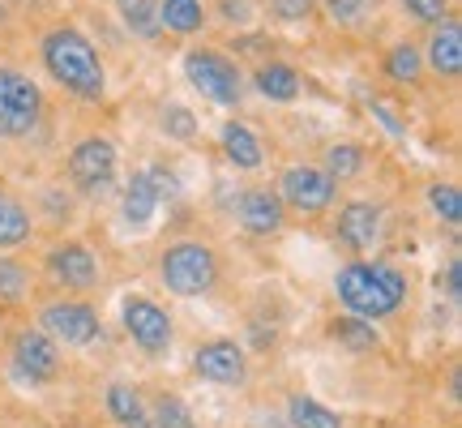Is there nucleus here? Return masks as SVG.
<instances>
[{
  "instance_id": "1",
  "label": "nucleus",
  "mask_w": 462,
  "mask_h": 428,
  "mask_svg": "<svg viewBox=\"0 0 462 428\" xmlns=\"http://www.w3.org/2000/svg\"><path fill=\"white\" fill-rule=\"evenodd\" d=\"M39 60H43L51 82L69 90L73 99L99 103L107 95V65H103L99 48L90 43V34L78 26H69V22L51 26L39 39Z\"/></svg>"
},
{
  "instance_id": "15",
  "label": "nucleus",
  "mask_w": 462,
  "mask_h": 428,
  "mask_svg": "<svg viewBox=\"0 0 462 428\" xmlns=\"http://www.w3.org/2000/svg\"><path fill=\"white\" fill-rule=\"evenodd\" d=\"M236 223L253 240H270L287 223V206L279 201V193L270 184H248V189H240V198H236Z\"/></svg>"
},
{
  "instance_id": "3",
  "label": "nucleus",
  "mask_w": 462,
  "mask_h": 428,
  "mask_svg": "<svg viewBox=\"0 0 462 428\" xmlns=\"http://www.w3.org/2000/svg\"><path fill=\"white\" fill-rule=\"evenodd\" d=\"M159 283L176 300H201L215 292L218 283V253L198 236L171 240L159 257Z\"/></svg>"
},
{
  "instance_id": "4",
  "label": "nucleus",
  "mask_w": 462,
  "mask_h": 428,
  "mask_svg": "<svg viewBox=\"0 0 462 428\" xmlns=\"http://www.w3.org/2000/svg\"><path fill=\"white\" fill-rule=\"evenodd\" d=\"M180 69L189 86L198 90L206 103H218V107H240L245 103V90H248V73L227 51L218 48H189L180 56Z\"/></svg>"
},
{
  "instance_id": "30",
  "label": "nucleus",
  "mask_w": 462,
  "mask_h": 428,
  "mask_svg": "<svg viewBox=\"0 0 462 428\" xmlns=\"http://www.w3.org/2000/svg\"><path fill=\"white\" fill-rule=\"evenodd\" d=\"M159 129H163L171 142H193L201 133V125H198V112H189L184 103H167L163 112H159Z\"/></svg>"
},
{
  "instance_id": "17",
  "label": "nucleus",
  "mask_w": 462,
  "mask_h": 428,
  "mask_svg": "<svg viewBox=\"0 0 462 428\" xmlns=\"http://www.w3.org/2000/svg\"><path fill=\"white\" fill-rule=\"evenodd\" d=\"M218 146H223V159H227L236 172H262L265 167V146L257 129L245 125V120H227L218 129Z\"/></svg>"
},
{
  "instance_id": "5",
  "label": "nucleus",
  "mask_w": 462,
  "mask_h": 428,
  "mask_svg": "<svg viewBox=\"0 0 462 428\" xmlns=\"http://www.w3.org/2000/svg\"><path fill=\"white\" fill-rule=\"evenodd\" d=\"M43 120V90L31 73L0 65V142L31 137Z\"/></svg>"
},
{
  "instance_id": "22",
  "label": "nucleus",
  "mask_w": 462,
  "mask_h": 428,
  "mask_svg": "<svg viewBox=\"0 0 462 428\" xmlns=\"http://www.w3.org/2000/svg\"><path fill=\"white\" fill-rule=\"evenodd\" d=\"M206 0H159V26L163 34H201L206 31Z\"/></svg>"
},
{
  "instance_id": "37",
  "label": "nucleus",
  "mask_w": 462,
  "mask_h": 428,
  "mask_svg": "<svg viewBox=\"0 0 462 428\" xmlns=\"http://www.w3.org/2000/svg\"><path fill=\"white\" fill-rule=\"evenodd\" d=\"M129 428H154V424H150V415H142V420H133Z\"/></svg>"
},
{
  "instance_id": "27",
  "label": "nucleus",
  "mask_w": 462,
  "mask_h": 428,
  "mask_svg": "<svg viewBox=\"0 0 462 428\" xmlns=\"http://www.w3.org/2000/svg\"><path fill=\"white\" fill-rule=\"evenodd\" d=\"M31 265L14 253H0V300L5 304H17V300L31 296Z\"/></svg>"
},
{
  "instance_id": "32",
  "label": "nucleus",
  "mask_w": 462,
  "mask_h": 428,
  "mask_svg": "<svg viewBox=\"0 0 462 428\" xmlns=\"http://www.w3.org/2000/svg\"><path fill=\"white\" fill-rule=\"evenodd\" d=\"M398 9H402V17L407 22H415V26H437V22H446L454 9H449V0H398Z\"/></svg>"
},
{
  "instance_id": "25",
  "label": "nucleus",
  "mask_w": 462,
  "mask_h": 428,
  "mask_svg": "<svg viewBox=\"0 0 462 428\" xmlns=\"http://www.w3.org/2000/svg\"><path fill=\"white\" fill-rule=\"evenodd\" d=\"M287 420H291V428H343V415L309 395L287 398Z\"/></svg>"
},
{
  "instance_id": "21",
  "label": "nucleus",
  "mask_w": 462,
  "mask_h": 428,
  "mask_svg": "<svg viewBox=\"0 0 462 428\" xmlns=\"http://www.w3.org/2000/svg\"><path fill=\"white\" fill-rule=\"evenodd\" d=\"M381 73L390 78L394 86H420L424 82V51H420V43H411V39H398V43H390V51H385V60H381Z\"/></svg>"
},
{
  "instance_id": "9",
  "label": "nucleus",
  "mask_w": 462,
  "mask_h": 428,
  "mask_svg": "<svg viewBox=\"0 0 462 428\" xmlns=\"http://www.w3.org/2000/svg\"><path fill=\"white\" fill-rule=\"evenodd\" d=\"M279 201L296 214H330L338 201V184L317 163H291L279 172Z\"/></svg>"
},
{
  "instance_id": "26",
  "label": "nucleus",
  "mask_w": 462,
  "mask_h": 428,
  "mask_svg": "<svg viewBox=\"0 0 462 428\" xmlns=\"http://www.w3.org/2000/svg\"><path fill=\"white\" fill-rule=\"evenodd\" d=\"M120 17L142 43H154L163 39V26H159V0H125L120 5Z\"/></svg>"
},
{
  "instance_id": "24",
  "label": "nucleus",
  "mask_w": 462,
  "mask_h": 428,
  "mask_svg": "<svg viewBox=\"0 0 462 428\" xmlns=\"http://www.w3.org/2000/svg\"><path fill=\"white\" fill-rule=\"evenodd\" d=\"M103 407H107V415H112L120 428H129L133 420L146 415V398H142V390L129 386V381H112L107 395H103Z\"/></svg>"
},
{
  "instance_id": "11",
  "label": "nucleus",
  "mask_w": 462,
  "mask_h": 428,
  "mask_svg": "<svg viewBox=\"0 0 462 428\" xmlns=\"http://www.w3.org/2000/svg\"><path fill=\"white\" fill-rule=\"evenodd\" d=\"M43 270L65 292H95L99 287V257L86 240H56L43 253Z\"/></svg>"
},
{
  "instance_id": "36",
  "label": "nucleus",
  "mask_w": 462,
  "mask_h": 428,
  "mask_svg": "<svg viewBox=\"0 0 462 428\" xmlns=\"http://www.w3.org/2000/svg\"><path fill=\"white\" fill-rule=\"evenodd\" d=\"M462 265H458V257H449V265H446V292H449V296H458V292H462Z\"/></svg>"
},
{
  "instance_id": "19",
  "label": "nucleus",
  "mask_w": 462,
  "mask_h": 428,
  "mask_svg": "<svg viewBox=\"0 0 462 428\" xmlns=\"http://www.w3.org/2000/svg\"><path fill=\"white\" fill-rule=\"evenodd\" d=\"M31 236H34V214H31V206L17 198V193L0 189V253L31 245Z\"/></svg>"
},
{
  "instance_id": "8",
  "label": "nucleus",
  "mask_w": 462,
  "mask_h": 428,
  "mask_svg": "<svg viewBox=\"0 0 462 428\" xmlns=\"http://www.w3.org/2000/svg\"><path fill=\"white\" fill-rule=\"evenodd\" d=\"M39 330L56 347H90L103 334V317L86 300H51L39 309Z\"/></svg>"
},
{
  "instance_id": "2",
  "label": "nucleus",
  "mask_w": 462,
  "mask_h": 428,
  "mask_svg": "<svg viewBox=\"0 0 462 428\" xmlns=\"http://www.w3.org/2000/svg\"><path fill=\"white\" fill-rule=\"evenodd\" d=\"M334 296L351 317H364V321H385L394 317L411 287H407V274L390 262H346L338 274H334Z\"/></svg>"
},
{
  "instance_id": "29",
  "label": "nucleus",
  "mask_w": 462,
  "mask_h": 428,
  "mask_svg": "<svg viewBox=\"0 0 462 428\" xmlns=\"http://www.w3.org/2000/svg\"><path fill=\"white\" fill-rule=\"evenodd\" d=\"M429 210L437 214L446 228H458V223H462V189L454 181L429 184Z\"/></svg>"
},
{
  "instance_id": "12",
  "label": "nucleus",
  "mask_w": 462,
  "mask_h": 428,
  "mask_svg": "<svg viewBox=\"0 0 462 428\" xmlns=\"http://www.w3.org/2000/svg\"><path fill=\"white\" fill-rule=\"evenodd\" d=\"M9 364H14L17 381L26 386H51L60 377V347L51 343L43 330H22L14 334V347H9Z\"/></svg>"
},
{
  "instance_id": "33",
  "label": "nucleus",
  "mask_w": 462,
  "mask_h": 428,
  "mask_svg": "<svg viewBox=\"0 0 462 428\" xmlns=\"http://www.w3.org/2000/svg\"><path fill=\"white\" fill-rule=\"evenodd\" d=\"M265 9L279 26H304L317 14V0H265Z\"/></svg>"
},
{
  "instance_id": "38",
  "label": "nucleus",
  "mask_w": 462,
  "mask_h": 428,
  "mask_svg": "<svg viewBox=\"0 0 462 428\" xmlns=\"http://www.w3.org/2000/svg\"><path fill=\"white\" fill-rule=\"evenodd\" d=\"M116 5H125V0H116Z\"/></svg>"
},
{
  "instance_id": "20",
  "label": "nucleus",
  "mask_w": 462,
  "mask_h": 428,
  "mask_svg": "<svg viewBox=\"0 0 462 428\" xmlns=\"http://www.w3.org/2000/svg\"><path fill=\"white\" fill-rule=\"evenodd\" d=\"M317 167H321L334 184L360 181L364 167H368V150H364L360 142L343 137V142H330V146H326V154H321V163H317Z\"/></svg>"
},
{
  "instance_id": "16",
  "label": "nucleus",
  "mask_w": 462,
  "mask_h": 428,
  "mask_svg": "<svg viewBox=\"0 0 462 428\" xmlns=\"http://www.w3.org/2000/svg\"><path fill=\"white\" fill-rule=\"evenodd\" d=\"M424 69H432L437 78H446V82H458L462 73V22L454 14L446 22H437L429 26V39H424Z\"/></svg>"
},
{
  "instance_id": "14",
  "label": "nucleus",
  "mask_w": 462,
  "mask_h": 428,
  "mask_svg": "<svg viewBox=\"0 0 462 428\" xmlns=\"http://www.w3.org/2000/svg\"><path fill=\"white\" fill-rule=\"evenodd\" d=\"M381 231H385V210L368 198H351L338 206L334 214V240L351 253H368L381 245Z\"/></svg>"
},
{
  "instance_id": "31",
  "label": "nucleus",
  "mask_w": 462,
  "mask_h": 428,
  "mask_svg": "<svg viewBox=\"0 0 462 428\" xmlns=\"http://www.w3.org/2000/svg\"><path fill=\"white\" fill-rule=\"evenodd\" d=\"M317 9H326L330 26L351 31V26H360L364 17L373 14V0H317Z\"/></svg>"
},
{
  "instance_id": "18",
  "label": "nucleus",
  "mask_w": 462,
  "mask_h": 428,
  "mask_svg": "<svg viewBox=\"0 0 462 428\" xmlns=\"http://www.w3.org/2000/svg\"><path fill=\"white\" fill-rule=\"evenodd\" d=\"M253 90L270 103H296L304 95V78H300L296 65H287V60H262V65L253 69Z\"/></svg>"
},
{
  "instance_id": "34",
  "label": "nucleus",
  "mask_w": 462,
  "mask_h": 428,
  "mask_svg": "<svg viewBox=\"0 0 462 428\" xmlns=\"http://www.w3.org/2000/svg\"><path fill=\"white\" fill-rule=\"evenodd\" d=\"M218 17L227 26H248L257 17V9H253V0H218Z\"/></svg>"
},
{
  "instance_id": "10",
  "label": "nucleus",
  "mask_w": 462,
  "mask_h": 428,
  "mask_svg": "<svg viewBox=\"0 0 462 428\" xmlns=\"http://www.w3.org/2000/svg\"><path fill=\"white\" fill-rule=\"evenodd\" d=\"M120 321H125V334H129L146 356H167L171 343H176L171 313L150 296H125V304H120Z\"/></svg>"
},
{
  "instance_id": "35",
  "label": "nucleus",
  "mask_w": 462,
  "mask_h": 428,
  "mask_svg": "<svg viewBox=\"0 0 462 428\" xmlns=\"http://www.w3.org/2000/svg\"><path fill=\"white\" fill-rule=\"evenodd\" d=\"M373 116H377L381 125H385V133H390V137H407V120H398L390 103H377V99H373Z\"/></svg>"
},
{
  "instance_id": "28",
  "label": "nucleus",
  "mask_w": 462,
  "mask_h": 428,
  "mask_svg": "<svg viewBox=\"0 0 462 428\" xmlns=\"http://www.w3.org/2000/svg\"><path fill=\"white\" fill-rule=\"evenodd\" d=\"M146 415L154 428H198L193 424V412L180 395H154L146 403Z\"/></svg>"
},
{
  "instance_id": "23",
  "label": "nucleus",
  "mask_w": 462,
  "mask_h": 428,
  "mask_svg": "<svg viewBox=\"0 0 462 428\" xmlns=\"http://www.w3.org/2000/svg\"><path fill=\"white\" fill-rule=\"evenodd\" d=\"M330 339L343 351H351V356H368V351H377L381 347V334H377V326L373 321H364V317H338L330 326Z\"/></svg>"
},
{
  "instance_id": "7",
  "label": "nucleus",
  "mask_w": 462,
  "mask_h": 428,
  "mask_svg": "<svg viewBox=\"0 0 462 428\" xmlns=\"http://www.w3.org/2000/svg\"><path fill=\"white\" fill-rule=\"evenodd\" d=\"M176 172L163 163H146L137 167L129 181H125V193H120V214H125V228L129 231H146L154 219H159V206L167 198H176Z\"/></svg>"
},
{
  "instance_id": "13",
  "label": "nucleus",
  "mask_w": 462,
  "mask_h": 428,
  "mask_svg": "<svg viewBox=\"0 0 462 428\" xmlns=\"http://www.w3.org/2000/svg\"><path fill=\"white\" fill-rule=\"evenodd\" d=\"M193 373L206 386H223V390H240L248 381V351L236 339H210L193 351Z\"/></svg>"
},
{
  "instance_id": "6",
  "label": "nucleus",
  "mask_w": 462,
  "mask_h": 428,
  "mask_svg": "<svg viewBox=\"0 0 462 428\" xmlns=\"http://www.w3.org/2000/svg\"><path fill=\"white\" fill-rule=\"evenodd\" d=\"M116 172H120V150H116L112 137H103V133H86L73 142L65 159V176L69 184L86 193V198H99L116 184Z\"/></svg>"
}]
</instances>
